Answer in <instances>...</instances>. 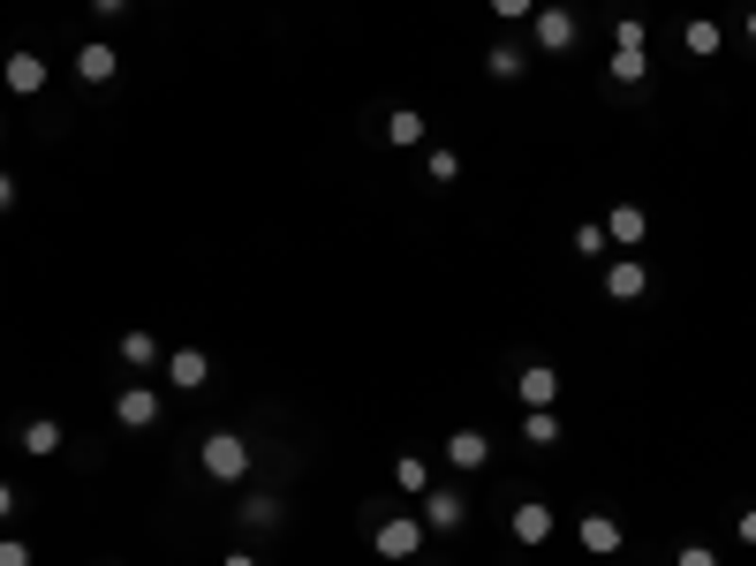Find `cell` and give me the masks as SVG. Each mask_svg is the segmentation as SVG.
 <instances>
[{
  "label": "cell",
  "instance_id": "1",
  "mask_svg": "<svg viewBox=\"0 0 756 566\" xmlns=\"http://www.w3.org/2000/svg\"><path fill=\"white\" fill-rule=\"evenodd\" d=\"M197 468H205L212 483H243V476H250V445H243L235 430H212V438L197 445Z\"/></svg>",
  "mask_w": 756,
  "mask_h": 566
},
{
  "label": "cell",
  "instance_id": "2",
  "mask_svg": "<svg viewBox=\"0 0 756 566\" xmlns=\"http://www.w3.org/2000/svg\"><path fill=\"white\" fill-rule=\"evenodd\" d=\"M371 544H379V559H417V552H424V521H401V514H394V521L371 529Z\"/></svg>",
  "mask_w": 756,
  "mask_h": 566
},
{
  "label": "cell",
  "instance_id": "3",
  "mask_svg": "<svg viewBox=\"0 0 756 566\" xmlns=\"http://www.w3.org/2000/svg\"><path fill=\"white\" fill-rule=\"evenodd\" d=\"M0 84H8L15 99H38V91H46V61H38L30 46H15V53H8V68H0Z\"/></svg>",
  "mask_w": 756,
  "mask_h": 566
},
{
  "label": "cell",
  "instance_id": "4",
  "mask_svg": "<svg viewBox=\"0 0 756 566\" xmlns=\"http://www.w3.org/2000/svg\"><path fill=\"white\" fill-rule=\"evenodd\" d=\"M530 30H537V46H545V53H575V15H568V8H537V15H530Z\"/></svg>",
  "mask_w": 756,
  "mask_h": 566
},
{
  "label": "cell",
  "instance_id": "5",
  "mask_svg": "<svg viewBox=\"0 0 756 566\" xmlns=\"http://www.w3.org/2000/svg\"><path fill=\"white\" fill-rule=\"evenodd\" d=\"M205 378H212V355H205V348H174V355H166V386H174V393H197Z\"/></svg>",
  "mask_w": 756,
  "mask_h": 566
},
{
  "label": "cell",
  "instance_id": "6",
  "mask_svg": "<svg viewBox=\"0 0 756 566\" xmlns=\"http://www.w3.org/2000/svg\"><path fill=\"white\" fill-rule=\"evenodd\" d=\"M507 529H515V544H545V537H553L560 521H553V506H545V499H522Z\"/></svg>",
  "mask_w": 756,
  "mask_h": 566
},
{
  "label": "cell",
  "instance_id": "7",
  "mask_svg": "<svg viewBox=\"0 0 756 566\" xmlns=\"http://www.w3.org/2000/svg\"><path fill=\"white\" fill-rule=\"evenodd\" d=\"M114 424L122 430H151L159 424V393H151V386H129V393L114 401Z\"/></svg>",
  "mask_w": 756,
  "mask_h": 566
},
{
  "label": "cell",
  "instance_id": "8",
  "mask_svg": "<svg viewBox=\"0 0 756 566\" xmlns=\"http://www.w3.org/2000/svg\"><path fill=\"white\" fill-rule=\"evenodd\" d=\"M461 521H469L461 491H439V483H432V491H424V529H439V537H447V529H461Z\"/></svg>",
  "mask_w": 756,
  "mask_h": 566
},
{
  "label": "cell",
  "instance_id": "9",
  "mask_svg": "<svg viewBox=\"0 0 756 566\" xmlns=\"http://www.w3.org/2000/svg\"><path fill=\"white\" fill-rule=\"evenodd\" d=\"M650 235V219H643V204H612L605 212V242H620V250H635Z\"/></svg>",
  "mask_w": 756,
  "mask_h": 566
},
{
  "label": "cell",
  "instance_id": "10",
  "mask_svg": "<svg viewBox=\"0 0 756 566\" xmlns=\"http://www.w3.org/2000/svg\"><path fill=\"white\" fill-rule=\"evenodd\" d=\"M575 537H583V552H598V559L620 552V521H612V514H583V521H575Z\"/></svg>",
  "mask_w": 756,
  "mask_h": 566
},
{
  "label": "cell",
  "instance_id": "11",
  "mask_svg": "<svg viewBox=\"0 0 756 566\" xmlns=\"http://www.w3.org/2000/svg\"><path fill=\"white\" fill-rule=\"evenodd\" d=\"M553 401H560V370L553 363H530L522 370V408H553Z\"/></svg>",
  "mask_w": 756,
  "mask_h": 566
},
{
  "label": "cell",
  "instance_id": "12",
  "mask_svg": "<svg viewBox=\"0 0 756 566\" xmlns=\"http://www.w3.org/2000/svg\"><path fill=\"white\" fill-rule=\"evenodd\" d=\"M492 461V438L484 430H454L447 438V468H484Z\"/></svg>",
  "mask_w": 756,
  "mask_h": 566
},
{
  "label": "cell",
  "instance_id": "13",
  "mask_svg": "<svg viewBox=\"0 0 756 566\" xmlns=\"http://www.w3.org/2000/svg\"><path fill=\"white\" fill-rule=\"evenodd\" d=\"M23 453H30V461H53V453H61V424H53V416H30V424H23Z\"/></svg>",
  "mask_w": 756,
  "mask_h": 566
},
{
  "label": "cell",
  "instance_id": "14",
  "mask_svg": "<svg viewBox=\"0 0 756 566\" xmlns=\"http://www.w3.org/2000/svg\"><path fill=\"white\" fill-rule=\"evenodd\" d=\"M643 287H650V273H643V265H635V257H620V265H612V273H605V294H612V302H635V294H643Z\"/></svg>",
  "mask_w": 756,
  "mask_h": 566
},
{
  "label": "cell",
  "instance_id": "15",
  "mask_svg": "<svg viewBox=\"0 0 756 566\" xmlns=\"http://www.w3.org/2000/svg\"><path fill=\"white\" fill-rule=\"evenodd\" d=\"M114 68H122L114 46H76V76H84V84H114Z\"/></svg>",
  "mask_w": 756,
  "mask_h": 566
},
{
  "label": "cell",
  "instance_id": "16",
  "mask_svg": "<svg viewBox=\"0 0 756 566\" xmlns=\"http://www.w3.org/2000/svg\"><path fill=\"white\" fill-rule=\"evenodd\" d=\"M681 46H689V53H696V61H711V53H719V46H727V30H719V23H711V15H696V23H689V30H681Z\"/></svg>",
  "mask_w": 756,
  "mask_h": 566
},
{
  "label": "cell",
  "instance_id": "17",
  "mask_svg": "<svg viewBox=\"0 0 756 566\" xmlns=\"http://www.w3.org/2000/svg\"><path fill=\"white\" fill-rule=\"evenodd\" d=\"M122 363H129V370H151V363H166V348H159L151 332H122Z\"/></svg>",
  "mask_w": 756,
  "mask_h": 566
},
{
  "label": "cell",
  "instance_id": "18",
  "mask_svg": "<svg viewBox=\"0 0 756 566\" xmlns=\"http://www.w3.org/2000/svg\"><path fill=\"white\" fill-rule=\"evenodd\" d=\"M650 76V53L643 46H612V84H643Z\"/></svg>",
  "mask_w": 756,
  "mask_h": 566
},
{
  "label": "cell",
  "instance_id": "19",
  "mask_svg": "<svg viewBox=\"0 0 756 566\" xmlns=\"http://www.w3.org/2000/svg\"><path fill=\"white\" fill-rule=\"evenodd\" d=\"M386 143H424V114L417 106H394L386 114Z\"/></svg>",
  "mask_w": 756,
  "mask_h": 566
},
{
  "label": "cell",
  "instance_id": "20",
  "mask_svg": "<svg viewBox=\"0 0 756 566\" xmlns=\"http://www.w3.org/2000/svg\"><path fill=\"white\" fill-rule=\"evenodd\" d=\"M394 483L424 499V491H432V461H417V453H401V461H394Z\"/></svg>",
  "mask_w": 756,
  "mask_h": 566
},
{
  "label": "cell",
  "instance_id": "21",
  "mask_svg": "<svg viewBox=\"0 0 756 566\" xmlns=\"http://www.w3.org/2000/svg\"><path fill=\"white\" fill-rule=\"evenodd\" d=\"M522 438H530V445H560V416H553V408H530V416H522Z\"/></svg>",
  "mask_w": 756,
  "mask_h": 566
},
{
  "label": "cell",
  "instance_id": "22",
  "mask_svg": "<svg viewBox=\"0 0 756 566\" xmlns=\"http://www.w3.org/2000/svg\"><path fill=\"white\" fill-rule=\"evenodd\" d=\"M484 68H492L499 84H515V76H522V46H492V53H484Z\"/></svg>",
  "mask_w": 756,
  "mask_h": 566
},
{
  "label": "cell",
  "instance_id": "23",
  "mask_svg": "<svg viewBox=\"0 0 756 566\" xmlns=\"http://www.w3.org/2000/svg\"><path fill=\"white\" fill-rule=\"evenodd\" d=\"M424 174H432V181H454V174H461V151H447V143H439V151L424 159Z\"/></svg>",
  "mask_w": 756,
  "mask_h": 566
},
{
  "label": "cell",
  "instance_id": "24",
  "mask_svg": "<svg viewBox=\"0 0 756 566\" xmlns=\"http://www.w3.org/2000/svg\"><path fill=\"white\" fill-rule=\"evenodd\" d=\"M243 521H250V529H273V521H281V499H250Z\"/></svg>",
  "mask_w": 756,
  "mask_h": 566
},
{
  "label": "cell",
  "instance_id": "25",
  "mask_svg": "<svg viewBox=\"0 0 756 566\" xmlns=\"http://www.w3.org/2000/svg\"><path fill=\"white\" fill-rule=\"evenodd\" d=\"M673 566H719V552H711V544H681V552H673Z\"/></svg>",
  "mask_w": 756,
  "mask_h": 566
},
{
  "label": "cell",
  "instance_id": "26",
  "mask_svg": "<svg viewBox=\"0 0 756 566\" xmlns=\"http://www.w3.org/2000/svg\"><path fill=\"white\" fill-rule=\"evenodd\" d=\"M575 250H583V257H598V250H605V219H598V227H575Z\"/></svg>",
  "mask_w": 756,
  "mask_h": 566
},
{
  "label": "cell",
  "instance_id": "27",
  "mask_svg": "<svg viewBox=\"0 0 756 566\" xmlns=\"http://www.w3.org/2000/svg\"><path fill=\"white\" fill-rule=\"evenodd\" d=\"M0 566H30V544L23 537H0Z\"/></svg>",
  "mask_w": 756,
  "mask_h": 566
},
{
  "label": "cell",
  "instance_id": "28",
  "mask_svg": "<svg viewBox=\"0 0 756 566\" xmlns=\"http://www.w3.org/2000/svg\"><path fill=\"white\" fill-rule=\"evenodd\" d=\"M492 15L507 23V15H537V0H492Z\"/></svg>",
  "mask_w": 756,
  "mask_h": 566
},
{
  "label": "cell",
  "instance_id": "29",
  "mask_svg": "<svg viewBox=\"0 0 756 566\" xmlns=\"http://www.w3.org/2000/svg\"><path fill=\"white\" fill-rule=\"evenodd\" d=\"M8 514H15V483H0V521H8Z\"/></svg>",
  "mask_w": 756,
  "mask_h": 566
},
{
  "label": "cell",
  "instance_id": "30",
  "mask_svg": "<svg viewBox=\"0 0 756 566\" xmlns=\"http://www.w3.org/2000/svg\"><path fill=\"white\" fill-rule=\"evenodd\" d=\"M8 204H15V174H0V212H8Z\"/></svg>",
  "mask_w": 756,
  "mask_h": 566
},
{
  "label": "cell",
  "instance_id": "31",
  "mask_svg": "<svg viewBox=\"0 0 756 566\" xmlns=\"http://www.w3.org/2000/svg\"><path fill=\"white\" fill-rule=\"evenodd\" d=\"M742 544H756V506H749V514H742Z\"/></svg>",
  "mask_w": 756,
  "mask_h": 566
},
{
  "label": "cell",
  "instance_id": "32",
  "mask_svg": "<svg viewBox=\"0 0 756 566\" xmlns=\"http://www.w3.org/2000/svg\"><path fill=\"white\" fill-rule=\"evenodd\" d=\"M91 8H99V15H122V8H129V0H91Z\"/></svg>",
  "mask_w": 756,
  "mask_h": 566
},
{
  "label": "cell",
  "instance_id": "33",
  "mask_svg": "<svg viewBox=\"0 0 756 566\" xmlns=\"http://www.w3.org/2000/svg\"><path fill=\"white\" fill-rule=\"evenodd\" d=\"M742 38H749V53H756V8H749V23H742Z\"/></svg>",
  "mask_w": 756,
  "mask_h": 566
},
{
  "label": "cell",
  "instance_id": "34",
  "mask_svg": "<svg viewBox=\"0 0 756 566\" xmlns=\"http://www.w3.org/2000/svg\"><path fill=\"white\" fill-rule=\"evenodd\" d=\"M227 566H258V559H250V552H227Z\"/></svg>",
  "mask_w": 756,
  "mask_h": 566
}]
</instances>
